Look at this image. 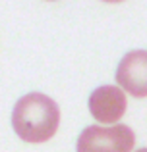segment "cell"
Segmentation results:
<instances>
[{
  "label": "cell",
  "instance_id": "6da1fadb",
  "mask_svg": "<svg viewBox=\"0 0 147 152\" xmlns=\"http://www.w3.org/2000/svg\"><path fill=\"white\" fill-rule=\"evenodd\" d=\"M60 123V110L47 94L31 93L16 102L12 125L21 141L45 142L56 133Z\"/></svg>",
  "mask_w": 147,
  "mask_h": 152
},
{
  "label": "cell",
  "instance_id": "7a4b0ae2",
  "mask_svg": "<svg viewBox=\"0 0 147 152\" xmlns=\"http://www.w3.org/2000/svg\"><path fill=\"white\" fill-rule=\"evenodd\" d=\"M136 137L128 125H91L81 131L75 148L78 152H130Z\"/></svg>",
  "mask_w": 147,
  "mask_h": 152
},
{
  "label": "cell",
  "instance_id": "3957f363",
  "mask_svg": "<svg viewBox=\"0 0 147 152\" xmlns=\"http://www.w3.org/2000/svg\"><path fill=\"white\" fill-rule=\"evenodd\" d=\"M116 83L132 96H147V50H132L120 60Z\"/></svg>",
  "mask_w": 147,
  "mask_h": 152
},
{
  "label": "cell",
  "instance_id": "277c9868",
  "mask_svg": "<svg viewBox=\"0 0 147 152\" xmlns=\"http://www.w3.org/2000/svg\"><path fill=\"white\" fill-rule=\"evenodd\" d=\"M89 112L101 123H116L126 112V96L120 87L103 85L89 96Z\"/></svg>",
  "mask_w": 147,
  "mask_h": 152
},
{
  "label": "cell",
  "instance_id": "5b68a950",
  "mask_svg": "<svg viewBox=\"0 0 147 152\" xmlns=\"http://www.w3.org/2000/svg\"><path fill=\"white\" fill-rule=\"evenodd\" d=\"M136 152H147V148H137Z\"/></svg>",
  "mask_w": 147,
  "mask_h": 152
}]
</instances>
